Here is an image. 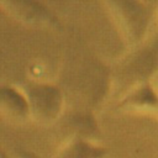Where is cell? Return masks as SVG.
<instances>
[{
	"mask_svg": "<svg viewBox=\"0 0 158 158\" xmlns=\"http://www.w3.org/2000/svg\"><path fill=\"white\" fill-rule=\"evenodd\" d=\"M22 90L27 99L30 118L40 123H51L58 118L63 107L59 88L47 83H33Z\"/></svg>",
	"mask_w": 158,
	"mask_h": 158,
	"instance_id": "cell-1",
	"label": "cell"
},
{
	"mask_svg": "<svg viewBox=\"0 0 158 158\" xmlns=\"http://www.w3.org/2000/svg\"><path fill=\"white\" fill-rule=\"evenodd\" d=\"M0 115L11 122H23L30 118L28 104L22 89L0 85Z\"/></svg>",
	"mask_w": 158,
	"mask_h": 158,
	"instance_id": "cell-2",
	"label": "cell"
},
{
	"mask_svg": "<svg viewBox=\"0 0 158 158\" xmlns=\"http://www.w3.org/2000/svg\"><path fill=\"white\" fill-rule=\"evenodd\" d=\"M116 6H118V14H120V21L122 22L125 31L128 32V36L132 40H137L141 37V35L144 32V28L147 26V9L141 2H115Z\"/></svg>",
	"mask_w": 158,
	"mask_h": 158,
	"instance_id": "cell-3",
	"label": "cell"
},
{
	"mask_svg": "<svg viewBox=\"0 0 158 158\" xmlns=\"http://www.w3.org/2000/svg\"><path fill=\"white\" fill-rule=\"evenodd\" d=\"M105 149L81 138H75L63 147L56 158H102Z\"/></svg>",
	"mask_w": 158,
	"mask_h": 158,
	"instance_id": "cell-4",
	"label": "cell"
},
{
	"mask_svg": "<svg viewBox=\"0 0 158 158\" xmlns=\"http://www.w3.org/2000/svg\"><path fill=\"white\" fill-rule=\"evenodd\" d=\"M122 105L135 109H148L158 112V95L149 84H142L127 98L123 99Z\"/></svg>",
	"mask_w": 158,
	"mask_h": 158,
	"instance_id": "cell-5",
	"label": "cell"
},
{
	"mask_svg": "<svg viewBox=\"0 0 158 158\" xmlns=\"http://www.w3.org/2000/svg\"><path fill=\"white\" fill-rule=\"evenodd\" d=\"M0 158H11V157H10V156H9V154L0 147Z\"/></svg>",
	"mask_w": 158,
	"mask_h": 158,
	"instance_id": "cell-6",
	"label": "cell"
}]
</instances>
